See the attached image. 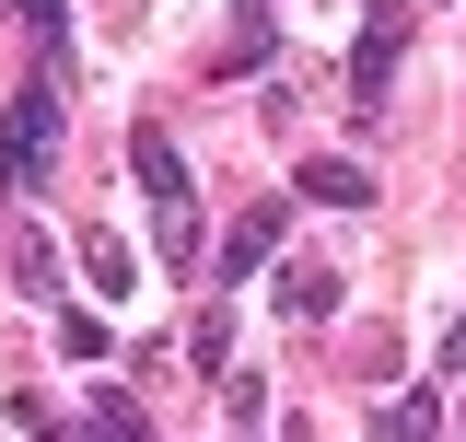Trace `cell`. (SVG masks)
<instances>
[{"label": "cell", "mask_w": 466, "mask_h": 442, "mask_svg": "<svg viewBox=\"0 0 466 442\" xmlns=\"http://www.w3.org/2000/svg\"><path fill=\"white\" fill-rule=\"evenodd\" d=\"M58 128H70V116H58V82H24V94L0 105V198H35L58 175Z\"/></svg>", "instance_id": "6da1fadb"}, {"label": "cell", "mask_w": 466, "mask_h": 442, "mask_svg": "<svg viewBox=\"0 0 466 442\" xmlns=\"http://www.w3.org/2000/svg\"><path fill=\"white\" fill-rule=\"evenodd\" d=\"M397 47H408V0H373V24L350 35V105H361V116L385 105V82H397Z\"/></svg>", "instance_id": "7a4b0ae2"}, {"label": "cell", "mask_w": 466, "mask_h": 442, "mask_svg": "<svg viewBox=\"0 0 466 442\" xmlns=\"http://www.w3.org/2000/svg\"><path fill=\"white\" fill-rule=\"evenodd\" d=\"M268 256H280V198H257V210L222 233V279H257Z\"/></svg>", "instance_id": "3957f363"}, {"label": "cell", "mask_w": 466, "mask_h": 442, "mask_svg": "<svg viewBox=\"0 0 466 442\" xmlns=\"http://www.w3.org/2000/svg\"><path fill=\"white\" fill-rule=\"evenodd\" d=\"M291 186H303L315 210H373V175H361V164H339V152H315V164L291 175Z\"/></svg>", "instance_id": "277c9868"}, {"label": "cell", "mask_w": 466, "mask_h": 442, "mask_svg": "<svg viewBox=\"0 0 466 442\" xmlns=\"http://www.w3.org/2000/svg\"><path fill=\"white\" fill-rule=\"evenodd\" d=\"M152 245H164V268H198V256H210V221H198V198H152Z\"/></svg>", "instance_id": "5b68a950"}, {"label": "cell", "mask_w": 466, "mask_h": 442, "mask_svg": "<svg viewBox=\"0 0 466 442\" xmlns=\"http://www.w3.org/2000/svg\"><path fill=\"white\" fill-rule=\"evenodd\" d=\"M128 164H140L152 198H187V152H175V128H140V140H128Z\"/></svg>", "instance_id": "8992f818"}, {"label": "cell", "mask_w": 466, "mask_h": 442, "mask_svg": "<svg viewBox=\"0 0 466 442\" xmlns=\"http://www.w3.org/2000/svg\"><path fill=\"white\" fill-rule=\"evenodd\" d=\"M280 315L291 326H327V315H339V279L327 268H280Z\"/></svg>", "instance_id": "52a82bcc"}, {"label": "cell", "mask_w": 466, "mask_h": 442, "mask_svg": "<svg viewBox=\"0 0 466 442\" xmlns=\"http://www.w3.org/2000/svg\"><path fill=\"white\" fill-rule=\"evenodd\" d=\"M82 442H152V431H140V396H128V385H94V419H82Z\"/></svg>", "instance_id": "ba28073f"}, {"label": "cell", "mask_w": 466, "mask_h": 442, "mask_svg": "<svg viewBox=\"0 0 466 442\" xmlns=\"http://www.w3.org/2000/svg\"><path fill=\"white\" fill-rule=\"evenodd\" d=\"M431 419H443V396L408 385V396H385V419H373V431H385V442H431Z\"/></svg>", "instance_id": "9c48e42d"}, {"label": "cell", "mask_w": 466, "mask_h": 442, "mask_svg": "<svg viewBox=\"0 0 466 442\" xmlns=\"http://www.w3.org/2000/svg\"><path fill=\"white\" fill-rule=\"evenodd\" d=\"M12 279H24L35 303H58V256H47V233H24V221H12Z\"/></svg>", "instance_id": "30bf717a"}, {"label": "cell", "mask_w": 466, "mask_h": 442, "mask_svg": "<svg viewBox=\"0 0 466 442\" xmlns=\"http://www.w3.org/2000/svg\"><path fill=\"white\" fill-rule=\"evenodd\" d=\"M82 279H94V291H128V245H116V233H82Z\"/></svg>", "instance_id": "8fae6325"}, {"label": "cell", "mask_w": 466, "mask_h": 442, "mask_svg": "<svg viewBox=\"0 0 466 442\" xmlns=\"http://www.w3.org/2000/svg\"><path fill=\"white\" fill-rule=\"evenodd\" d=\"M58 349H70V361H106V315H82V303H58Z\"/></svg>", "instance_id": "7c38bea8"}, {"label": "cell", "mask_w": 466, "mask_h": 442, "mask_svg": "<svg viewBox=\"0 0 466 442\" xmlns=\"http://www.w3.org/2000/svg\"><path fill=\"white\" fill-rule=\"evenodd\" d=\"M222 407H233V431H257V419H268V385H257V373H222Z\"/></svg>", "instance_id": "4fadbf2b"}, {"label": "cell", "mask_w": 466, "mask_h": 442, "mask_svg": "<svg viewBox=\"0 0 466 442\" xmlns=\"http://www.w3.org/2000/svg\"><path fill=\"white\" fill-rule=\"evenodd\" d=\"M24 24H35L47 47H70V0H24Z\"/></svg>", "instance_id": "5bb4252c"}, {"label": "cell", "mask_w": 466, "mask_h": 442, "mask_svg": "<svg viewBox=\"0 0 466 442\" xmlns=\"http://www.w3.org/2000/svg\"><path fill=\"white\" fill-rule=\"evenodd\" d=\"M443 373H455V385H466V315H455V326H443Z\"/></svg>", "instance_id": "9a60e30c"}, {"label": "cell", "mask_w": 466, "mask_h": 442, "mask_svg": "<svg viewBox=\"0 0 466 442\" xmlns=\"http://www.w3.org/2000/svg\"><path fill=\"white\" fill-rule=\"evenodd\" d=\"M35 442H82V431H58V419H35Z\"/></svg>", "instance_id": "2e32d148"}, {"label": "cell", "mask_w": 466, "mask_h": 442, "mask_svg": "<svg viewBox=\"0 0 466 442\" xmlns=\"http://www.w3.org/2000/svg\"><path fill=\"white\" fill-rule=\"evenodd\" d=\"M233 442H257V431H233Z\"/></svg>", "instance_id": "e0dca14e"}, {"label": "cell", "mask_w": 466, "mask_h": 442, "mask_svg": "<svg viewBox=\"0 0 466 442\" xmlns=\"http://www.w3.org/2000/svg\"><path fill=\"white\" fill-rule=\"evenodd\" d=\"M245 12H257V0H245Z\"/></svg>", "instance_id": "ac0fdd59"}]
</instances>
